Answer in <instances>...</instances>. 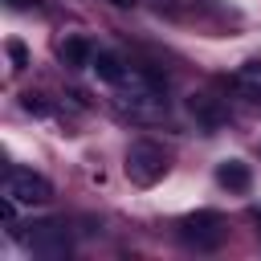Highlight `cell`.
I'll return each mask as SVG.
<instances>
[{"instance_id":"cell-4","label":"cell","mask_w":261,"mask_h":261,"mask_svg":"<svg viewBox=\"0 0 261 261\" xmlns=\"http://www.w3.org/2000/svg\"><path fill=\"white\" fill-rule=\"evenodd\" d=\"M24 241H29V249H33L37 257H45V261L69 257V228H65L61 220H41V224H33Z\"/></svg>"},{"instance_id":"cell-13","label":"cell","mask_w":261,"mask_h":261,"mask_svg":"<svg viewBox=\"0 0 261 261\" xmlns=\"http://www.w3.org/2000/svg\"><path fill=\"white\" fill-rule=\"evenodd\" d=\"M110 4H118V8H130V4H135V0H110Z\"/></svg>"},{"instance_id":"cell-6","label":"cell","mask_w":261,"mask_h":261,"mask_svg":"<svg viewBox=\"0 0 261 261\" xmlns=\"http://www.w3.org/2000/svg\"><path fill=\"white\" fill-rule=\"evenodd\" d=\"M232 90L249 102H261V57H249L245 65H237L232 73Z\"/></svg>"},{"instance_id":"cell-10","label":"cell","mask_w":261,"mask_h":261,"mask_svg":"<svg viewBox=\"0 0 261 261\" xmlns=\"http://www.w3.org/2000/svg\"><path fill=\"white\" fill-rule=\"evenodd\" d=\"M8 57H12V65H16V69H24V65H29V53H24V45H20V41H8Z\"/></svg>"},{"instance_id":"cell-12","label":"cell","mask_w":261,"mask_h":261,"mask_svg":"<svg viewBox=\"0 0 261 261\" xmlns=\"http://www.w3.org/2000/svg\"><path fill=\"white\" fill-rule=\"evenodd\" d=\"M12 8H29V4H37V0H8Z\"/></svg>"},{"instance_id":"cell-11","label":"cell","mask_w":261,"mask_h":261,"mask_svg":"<svg viewBox=\"0 0 261 261\" xmlns=\"http://www.w3.org/2000/svg\"><path fill=\"white\" fill-rule=\"evenodd\" d=\"M24 110H33V114H45L49 106L41 102V94H24Z\"/></svg>"},{"instance_id":"cell-9","label":"cell","mask_w":261,"mask_h":261,"mask_svg":"<svg viewBox=\"0 0 261 261\" xmlns=\"http://www.w3.org/2000/svg\"><path fill=\"white\" fill-rule=\"evenodd\" d=\"M94 69H98V77L110 82V86H118V82L130 73V65H122V57H114V53H94Z\"/></svg>"},{"instance_id":"cell-3","label":"cell","mask_w":261,"mask_h":261,"mask_svg":"<svg viewBox=\"0 0 261 261\" xmlns=\"http://www.w3.org/2000/svg\"><path fill=\"white\" fill-rule=\"evenodd\" d=\"M4 196L16 200V204H45L53 196V184L29 167H8L4 171Z\"/></svg>"},{"instance_id":"cell-7","label":"cell","mask_w":261,"mask_h":261,"mask_svg":"<svg viewBox=\"0 0 261 261\" xmlns=\"http://www.w3.org/2000/svg\"><path fill=\"white\" fill-rule=\"evenodd\" d=\"M216 184L228 188V192H249L253 171H249V163H241V159H224V163L216 167Z\"/></svg>"},{"instance_id":"cell-2","label":"cell","mask_w":261,"mask_h":261,"mask_svg":"<svg viewBox=\"0 0 261 261\" xmlns=\"http://www.w3.org/2000/svg\"><path fill=\"white\" fill-rule=\"evenodd\" d=\"M126 179L130 184H139V188H151V184H159L163 179V171H167V155H163V147L159 143H151V139H139V143H130L126 147Z\"/></svg>"},{"instance_id":"cell-8","label":"cell","mask_w":261,"mask_h":261,"mask_svg":"<svg viewBox=\"0 0 261 261\" xmlns=\"http://www.w3.org/2000/svg\"><path fill=\"white\" fill-rule=\"evenodd\" d=\"M57 53H61V61H65L69 69H86V65H94V45H90L86 37H65Z\"/></svg>"},{"instance_id":"cell-5","label":"cell","mask_w":261,"mask_h":261,"mask_svg":"<svg viewBox=\"0 0 261 261\" xmlns=\"http://www.w3.org/2000/svg\"><path fill=\"white\" fill-rule=\"evenodd\" d=\"M188 110H192V118H196L204 130H220V126L228 122L224 102H220V98H212V94H192V98H188Z\"/></svg>"},{"instance_id":"cell-1","label":"cell","mask_w":261,"mask_h":261,"mask_svg":"<svg viewBox=\"0 0 261 261\" xmlns=\"http://www.w3.org/2000/svg\"><path fill=\"white\" fill-rule=\"evenodd\" d=\"M224 237H228V224H224V216H220V212H212V208L192 212V216H184V220H179V241H184V245H192L196 253H212V249H220V245H224Z\"/></svg>"},{"instance_id":"cell-14","label":"cell","mask_w":261,"mask_h":261,"mask_svg":"<svg viewBox=\"0 0 261 261\" xmlns=\"http://www.w3.org/2000/svg\"><path fill=\"white\" fill-rule=\"evenodd\" d=\"M253 220H257V224H261V208H253Z\"/></svg>"}]
</instances>
